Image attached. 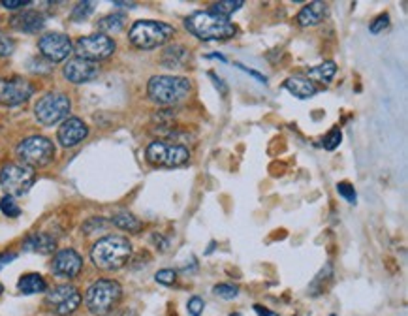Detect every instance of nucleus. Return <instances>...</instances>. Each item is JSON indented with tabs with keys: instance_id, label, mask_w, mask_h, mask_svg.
Instances as JSON below:
<instances>
[{
	"instance_id": "37",
	"label": "nucleus",
	"mask_w": 408,
	"mask_h": 316,
	"mask_svg": "<svg viewBox=\"0 0 408 316\" xmlns=\"http://www.w3.org/2000/svg\"><path fill=\"white\" fill-rule=\"evenodd\" d=\"M31 4H33L31 0H2V6L8 10H21V8H27Z\"/></svg>"
},
{
	"instance_id": "35",
	"label": "nucleus",
	"mask_w": 408,
	"mask_h": 316,
	"mask_svg": "<svg viewBox=\"0 0 408 316\" xmlns=\"http://www.w3.org/2000/svg\"><path fill=\"white\" fill-rule=\"evenodd\" d=\"M28 70L34 72V74H49L51 72V68H49V62L45 59H33L31 62H28Z\"/></svg>"
},
{
	"instance_id": "43",
	"label": "nucleus",
	"mask_w": 408,
	"mask_h": 316,
	"mask_svg": "<svg viewBox=\"0 0 408 316\" xmlns=\"http://www.w3.org/2000/svg\"><path fill=\"white\" fill-rule=\"evenodd\" d=\"M115 6H123V8H136L134 2H113Z\"/></svg>"
},
{
	"instance_id": "8",
	"label": "nucleus",
	"mask_w": 408,
	"mask_h": 316,
	"mask_svg": "<svg viewBox=\"0 0 408 316\" xmlns=\"http://www.w3.org/2000/svg\"><path fill=\"white\" fill-rule=\"evenodd\" d=\"M17 156L31 168H43L55 158L53 141L45 136H31L17 145Z\"/></svg>"
},
{
	"instance_id": "25",
	"label": "nucleus",
	"mask_w": 408,
	"mask_h": 316,
	"mask_svg": "<svg viewBox=\"0 0 408 316\" xmlns=\"http://www.w3.org/2000/svg\"><path fill=\"white\" fill-rule=\"evenodd\" d=\"M111 222L117 226L118 230L128 231V234H136V231H140L143 228L141 224V220L136 217V214L128 213V211H121L111 219Z\"/></svg>"
},
{
	"instance_id": "14",
	"label": "nucleus",
	"mask_w": 408,
	"mask_h": 316,
	"mask_svg": "<svg viewBox=\"0 0 408 316\" xmlns=\"http://www.w3.org/2000/svg\"><path fill=\"white\" fill-rule=\"evenodd\" d=\"M83 269V258L74 249H60L51 260V271L60 279H74Z\"/></svg>"
},
{
	"instance_id": "23",
	"label": "nucleus",
	"mask_w": 408,
	"mask_h": 316,
	"mask_svg": "<svg viewBox=\"0 0 408 316\" xmlns=\"http://www.w3.org/2000/svg\"><path fill=\"white\" fill-rule=\"evenodd\" d=\"M335 74H337V65L333 60H328L324 65L312 66L311 70H307V80L312 81V83H324L328 85L329 81L333 80Z\"/></svg>"
},
{
	"instance_id": "19",
	"label": "nucleus",
	"mask_w": 408,
	"mask_h": 316,
	"mask_svg": "<svg viewBox=\"0 0 408 316\" xmlns=\"http://www.w3.org/2000/svg\"><path fill=\"white\" fill-rule=\"evenodd\" d=\"M23 251L36 252V254H51V252L57 251V241L49 234L38 231V234H31L23 241Z\"/></svg>"
},
{
	"instance_id": "30",
	"label": "nucleus",
	"mask_w": 408,
	"mask_h": 316,
	"mask_svg": "<svg viewBox=\"0 0 408 316\" xmlns=\"http://www.w3.org/2000/svg\"><path fill=\"white\" fill-rule=\"evenodd\" d=\"M337 192H338V196H343V198L352 205H354L355 200H358L354 187H352V185H350V182H346V181L337 182Z\"/></svg>"
},
{
	"instance_id": "7",
	"label": "nucleus",
	"mask_w": 408,
	"mask_h": 316,
	"mask_svg": "<svg viewBox=\"0 0 408 316\" xmlns=\"http://www.w3.org/2000/svg\"><path fill=\"white\" fill-rule=\"evenodd\" d=\"M36 181V172L34 168L23 164V162H10L0 170V185L4 188L8 196H23L33 188Z\"/></svg>"
},
{
	"instance_id": "21",
	"label": "nucleus",
	"mask_w": 408,
	"mask_h": 316,
	"mask_svg": "<svg viewBox=\"0 0 408 316\" xmlns=\"http://www.w3.org/2000/svg\"><path fill=\"white\" fill-rule=\"evenodd\" d=\"M17 290H19L23 295L43 294V292H48V283H45V279H43L40 273H27L19 279Z\"/></svg>"
},
{
	"instance_id": "9",
	"label": "nucleus",
	"mask_w": 408,
	"mask_h": 316,
	"mask_svg": "<svg viewBox=\"0 0 408 316\" xmlns=\"http://www.w3.org/2000/svg\"><path fill=\"white\" fill-rule=\"evenodd\" d=\"M70 107V98L66 97L65 92H48L34 106V115L38 123H42L43 126H53L68 117Z\"/></svg>"
},
{
	"instance_id": "11",
	"label": "nucleus",
	"mask_w": 408,
	"mask_h": 316,
	"mask_svg": "<svg viewBox=\"0 0 408 316\" xmlns=\"http://www.w3.org/2000/svg\"><path fill=\"white\" fill-rule=\"evenodd\" d=\"M45 305L51 312L59 316H68L75 312L81 305L79 290L74 284H59L53 290H49L45 295Z\"/></svg>"
},
{
	"instance_id": "24",
	"label": "nucleus",
	"mask_w": 408,
	"mask_h": 316,
	"mask_svg": "<svg viewBox=\"0 0 408 316\" xmlns=\"http://www.w3.org/2000/svg\"><path fill=\"white\" fill-rule=\"evenodd\" d=\"M124 25H126V17L123 16V13H109V16L102 17L100 21H98V31H100V34H106V36H109V34H117L121 33L124 28Z\"/></svg>"
},
{
	"instance_id": "6",
	"label": "nucleus",
	"mask_w": 408,
	"mask_h": 316,
	"mask_svg": "<svg viewBox=\"0 0 408 316\" xmlns=\"http://www.w3.org/2000/svg\"><path fill=\"white\" fill-rule=\"evenodd\" d=\"M145 156L153 166L179 168L190 160V151L177 141L155 140L147 147Z\"/></svg>"
},
{
	"instance_id": "45",
	"label": "nucleus",
	"mask_w": 408,
	"mask_h": 316,
	"mask_svg": "<svg viewBox=\"0 0 408 316\" xmlns=\"http://www.w3.org/2000/svg\"><path fill=\"white\" fill-rule=\"evenodd\" d=\"M230 316H241V315H239V312H231Z\"/></svg>"
},
{
	"instance_id": "42",
	"label": "nucleus",
	"mask_w": 408,
	"mask_h": 316,
	"mask_svg": "<svg viewBox=\"0 0 408 316\" xmlns=\"http://www.w3.org/2000/svg\"><path fill=\"white\" fill-rule=\"evenodd\" d=\"M207 59H219V60H222V62H226V57H224V55H221V53L207 55Z\"/></svg>"
},
{
	"instance_id": "46",
	"label": "nucleus",
	"mask_w": 408,
	"mask_h": 316,
	"mask_svg": "<svg viewBox=\"0 0 408 316\" xmlns=\"http://www.w3.org/2000/svg\"><path fill=\"white\" fill-rule=\"evenodd\" d=\"M331 316H335V315H331Z\"/></svg>"
},
{
	"instance_id": "36",
	"label": "nucleus",
	"mask_w": 408,
	"mask_h": 316,
	"mask_svg": "<svg viewBox=\"0 0 408 316\" xmlns=\"http://www.w3.org/2000/svg\"><path fill=\"white\" fill-rule=\"evenodd\" d=\"M387 25H390V16H387V13H382V16L376 17L375 21L369 25V31H371L373 34H378L382 33L384 28H387Z\"/></svg>"
},
{
	"instance_id": "13",
	"label": "nucleus",
	"mask_w": 408,
	"mask_h": 316,
	"mask_svg": "<svg viewBox=\"0 0 408 316\" xmlns=\"http://www.w3.org/2000/svg\"><path fill=\"white\" fill-rule=\"evenodd\" d=\"M34 94V85L25 77H0V104L19 106Z\"/></svg>"
},
{
	"instance_id": "5",
	"label": "nucleus",
	"mask_w": 408,
	"mask_h": 316,
	"mask_svg": "<svg viewBox=\"0 0 408 316\" xmlns=\"http://www.w3.org/2000/svg\"><path fill=\"white\" fill-rule=\"evenodd\" d=\"M173 36H175V28L172 25L164 21H153V19L136 21L128 33L130 42L138 49L160 48Z\"/></svg>"
},
{
	"instance_id": "34",
	"label": "nucleus",
	"mask_w": 408,
	"mask_h": 316,
	"mask_svg": "<svg viewBox=\"0 0 408 316\" xmlns=\"http://www.w3.org/2000/svg\"><path fill=\"white\" fill-rule=\"evenodd\" d=\"M341 140H343V134H341V130L333 129L331 132H329L328 136H326V140H324V147H326L328 151L337 149L338 143H341Z\"/></svg>"
},
{
	"instance_id": "44",
	"label": "nucleus",
	"mask_w": 408,
	"mask_h": 316,
	"mask_svg": "<svg viewBox=\"0 0 408 316\" xmlns=\"http://www.w3.org/2000/svg\"><path fill=\"white\" fill-rule=\"evenodd\" d=\"M2 292H4V286H2V284H0V295H2Z\"/></svg>"
},
{
	"instance_id": "12",
	"label": "nucleus",
	"mask_w": 408,
	"mask_h": 316,
	"mask_svg": "<svg viewBox=\"0 0 408 316\" xmlns=\"http://www.w3.org/2000/svg\"><path fill=\"white\" fill-rule=\"evenodd\" d=\"M38 49L48 62H62L74 51V43L66 34L48 33L38 40Z\"/></svg>"
},
{
	"instance_id": "18",
	"label": "nucleus",
	"mask_w": 408,
	"mask_h": 316,
	"mask_svg": "<svg viewBox=\"0 0 408 316\" xmlns=\"http://www.w3.org/2000/svg\"><path fill=\"white\" fill-rule=\"evenodd\" d=\"M328 17V4L326 2H309L297 13V23L301 27H316Z\"/></svg>"
},
{
	"instance_id": "16",
	"label": "nucleus",
	"mask_w": 408,
	"mask_h": 316,
	"mask_svg": "<svg viewBox=\"0 0 408 316\" xmlns=\"http://www.w3.org/2000/svg\"><path fill=\"white\" fill-rule=\"evenodd\" d=\"M87 136H89V126H87L81 119L77 117H70L66 119L65 123L60 124L59 129V138L60 145L66 147V149H70V147H75V145H79L81 141L85 140Z\"/></svg>"
},
{
	"instance_id": "2",
	"label": "nucleus",
	"mask_w": 408,
	"mask_h": 316,
	"mask_svg": "<svg viewBox=\"0 0 408 316\" xmlns=\"http://www.w3.org/2000/svg\"><path fill=\"white\" fill-rule=\"evenodd\" d=\"M130 256H132V243L123 236L102 237L91 249L92 263L104 271H117L124 268Z\"/></svg>"
},
{
	"instance_id": "22",
	"label": "nucleus",
	"mask_w": 408,
	"mask_h": 316,
	"mask_svg": "<svg viewBox=\"0 0 408 316\" xmlns=\"http://www.w3.org/2000/svg\"><path fill=\"white\" fill-rule=\"evenodd\" d=\"M188 59V49L184 45H170V48L164 49V53H162V65L166 66V68H181L184 66Z\"/></svg>"
},
{
	"instance_id": "17",
	"label": "nucleus",
	"mask_w": 408,
	"mask_h": 316,
	"mask_svg": "<svg viewBox=\"0 0 408 316\" xmlns=\"http://www.w3.org/2000/svg\"><path fill=\"white\" fill-rule=\"evenodd\" d=\"M10 25L16 28V31H19V33L34 34L40 33V31L45 27V17L36 10H25L11 17Z\"/></svg>"
},
{
	"instance_id": "31",
	"label": "nucleus",
	"mask_w": 408,
	"mask_h": 316,
	"mask_svg": "<svg viewBox=\"0 0 408 316\" xmlns=\"http://www.w3.org/2000/svg\"><path fill=\"white\" fill-rule=\"evenodd\" d=\"M155 280L158 284H164V286H172L177 280V271L173 269H160L158 273L155 275Z\"/></svg>"
},
{
	"instance_id": "15",
	"label": "nucleus",
	"mask_w": 408,
	"mask_h": 316,
	"mask_svg": "<svg viewBox=\"0 0 408 316\" xmlns=\"http://www.w3.org/2000/svg\"><path fill=\"white\" fill-rule=\"evenodd\" d=\"M62 74L70 83L74 85H83V83H89V81L97 80L98 77V66L91 60L79 59V57H75V59L68 60L62 68Z\"/></svg>"
},
{
	"instance_id": "27",
	"label": "nucleus",
	"mask_w": 408,
	"mask_h": 316,
	"mask_svg": "<svg viewBox=\"0 0 408 316\" xmlns=\"http://www.w3.org/2000/svg\"><path fill=\"white\" fill-rule=\"evenodd\" d=\"M92 13H94V2H79V4H75V8L72 10L70 17L72 21L81 23L85 21V19H89Z\"/></svg>"
},
{
	"instance_id": "33",
	"label": "nucleus",
	"mask_w": 408,
	"mask_h": 316,
	"mask_svg": "<svg viewBox=\"0 0 408 316\" xmlns=\"http://www.w3.org/2000/svg\"><path fill=\"white\" fill-rule=\"evenodd\" d=\"M187 309L190 316H202V312H204V309H205V301L202 300L199 295H194V298L188 300Z\"/></svg>"
},
{
	"instance_id": "29",
	"label": "nucleus",
	"mask_w": 408,
	"mask_h": 316,
	"mask_svg": "<svg viewBox=\"0 0 408 316\" xmlns=\"http://www.w3.org/2000/svg\"><path fill=\"white\" fill-rule=\"evenodd\" d=\"M213 292H215V295L222 298V300H236L237 295H239V288L233 286V284H216Z\"/></svg>"
},
{
	"instance_id": "4",
	"label": "nucleus",
	"mask_w": 408,
	"mask_h": 316,
	"mask_svg": "<svg viewBox=\"0 0 408 316\" xmlns=\"http://www.w3.org/2000/svg\"><path fill=\"white\" fill-rule=\"evenodd\" d=\"M121 298H123V286L117 280L100 279L87 290L85 305L94 316H108L109 312L115 311Z\"/></svg>"
},
{
	"instance_id": "40",
	"label": "nucleus",
	"mask_w": 408,
	"mask_h": 316,
	"mask_svg": "<svg viewBox=\"0 0 408 316\" xmlns=\"http://www.w3.org/2000/svg\"><path fill=\"white\" fill-rule=\"evenodd\" d=\"M254 312L258 316H279L277 312H273L271 309H268V307H262V305H254Z\"/></svg>"
},
{
	"instance_id": "26",
	"label": "nucleus",
	"mask_w": 408,
	"mask_h": 316,
	"mask_svg": "<svg viewBox=\"0 0 408 316\" xmlns=\"http://www.w3.org/2000/svg\"><path fill=\"white\" fill-rule=\"evenodd\" d=\"M243 6H245L243 0H224V2H216V4L211 6V11L216 13V16L228 17V19H230L231 13H236L239 8H243Z\"/></svg>"
},
{
	"instance_id": "20",
	"label": "nucleus",
	"mask_w": 408,
	"mask_h": 316,
	"mask_svg": "<svg viewBox=\"0 0 408 316\" xmlns=\"http://www.w3.org/2000/svg\"><path fill=\"white\" fill-rule=\"evenodd\" d=\"M285 89L296 98H299V100L314 97L318 92L316 85L307 80V77H303V75H292V77H288L285 81Z\"/></svg>"
},
{
	"instance_id": "38",
	"label": "nucleus",
	"mask_w": 408,
	"mask_h": 316,
	"mask_svg": "<svg viewBox=\"0 0 408 316\" xmlns=\"http://www.w3.org/2000/svg\"><path fill=\"white\" fill-rule=\"evenodd\" d=\"M236 66L237 68H241L243 72H245V74H248V75H253L254 80H258L260 83H263V85H265V83H268V77H265V75H262L260 74V72H256V70H253V68H247V66H243V65H239V62H236Z\"/></svg>"
},
{
	"instance_id": "3",
	"label": "nucleus",
	"mask_w": 408,
	"mask_h": 316,
	"mask_svg": "<svg viewBox=\"0 0 408 316\" xmlns=\"http://www.w3.org/2000/svg\"><path fill=\"white\" fill-rule=\"evenodd\" d=\"M192 83L181 75H155L147 85V94L158 106H175L188 98Z\"/></svg>"
},
{
	"instance_id": "41",
	"label": "nucleus",
	"mask_w": 408,
	"mask_h": 316,
	"mask_svg": "<svg viewBox=\"0 0 408 316\" xmlns=\"http://www.w3.org/2000/svg\"><path fill=\"white\" fill-rule=\"evenodd\" d=\"M209 77H211V80H213V81H215L216 89H221L222 94H226V85H224V81H222L221 77H216V74H209Z\"/></svg>"
},
{
	"instance_id": "28",
	"label": "nucleus",
	"mask_w": 408,
	"mask_h": 316,
	"mask_svg": "<svg viewBox=\"0 0 408 316\" xmlns=\"http://www.w3.org/2000/svg\"><path fill=\"white\" fill-rule=\"evenodd\" d=\"M0 211H2V214H6L8 219H16V217L21 214V207L17 205L16 198H13V196H8V194L0 200Z\"/></svg>"
},
{
	"instance_id": "1",
	"label": "nucleus",
	"mask_w": 408,
	"mask_h": 316,
	"mask_svg": "<svg viewBox=\"0 0 408 316\" xmlns=\"http://www.w3.org/2000/svg\"><path fill=\"white\" fill-rule=\"evenodd\" d=\"M184 27L202 42H224L236 36L237 27L228 17L216 16L211 10L194 11L184 19Z\"/></svg>"
},
{
	"instance_id": "39",
	"label": "nucleus",
	"mask_w": 408,
	"mask_h": 316,
	"mask_svg": "<svg viewBox=\"0 0 408 316\" xmlns=\"http://www.w3.org/2000/svg\"><path fill=\"white\" fill-rule=\"evenodd\" d=\"M17 258L16 252H4V254H0V271L8 266L10 262H13Z\"/></svg>"
},
{
	"instance_id": "10",
	"label": "nucleus",
	"mask_w": 408,
	"mask_h": 316,
	"mask_svg": "<svg viewBox=\"0 0 408 316\" xmlns=\"http://www.w3.org/2000/svg\"><path fill=\"white\" fill-rule=\"evenodd\" d=\"M75 53L79 59L91 60V62H98V60L109 59L113 53H115V42L113 38L106 36V34H91V36H83L77 40V43L74 45Z\"/></svg>"
},
{
	"instance_id": "32",
	"label": "nucleus",
	"mask_w": 408,
	"mask_h": 316,
	"mask_svg": "<svg viewBox=\"0 0 408 316\" xmlns=\"http://www.w3.org/2000/svg\"><path fill=\"white\" fill-rule=\"evenodd\" d=\"M13 49H16V42H13L8 34L0 31V59H2V57H10V55L13 53Z\"/></svg>"
}]
</instances>
